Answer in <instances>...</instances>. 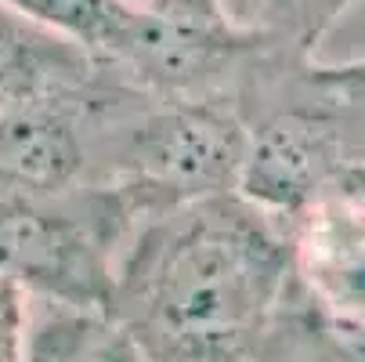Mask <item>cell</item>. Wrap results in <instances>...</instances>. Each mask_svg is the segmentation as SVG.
I'll use <instances>...</instances> for the list:
<instances>
[{
  "label": "cell",
  "instance_id": "obj_1",
  "mask_svg": "<svg viewBox=\"0 0 365 362\" xmlns=\"http://www.w3.org/2000/svg\"><path fill=\"white\" fill-rule=\"evenodd\" d=\"M275 250L239 218L199 221L155 276V319L163 333L195 351L228 344L246 330L275 286Z\"/></svg>",
  "mask_w": 365,
  "mask_h": 362
},
{
  "label": "cell",
  "instance_id": "obj_15",
  "mask_svg": "<svg viewBox=\"0 0 365 362\" xmlns=\"http://www.w3.org/2000/svg\"><path fill=\"white\" fill-rule=\"evenodd\" d=\"M19 358V330H0V362Z\"/></svg>",
  "mask_w": 365,
  "mask_h": 362
},
{
  "label": "cell",
  "instance_id": "obj_16",
  "mask_svg": "<svg viewBox=\"0 0 365 362\" xmlns=\"http://www.w3.org/2000/svg\"><path fill=\"white\" fill-rule=\"evenodd\" d=\"M315 4H322L326 11H336L340 4H347V0H315Z\"/></svg>",
  "mask_w": 365,
  "mask_h": 362
},
{
  "label": "cell",
  "instance_id": "obj_9",
  "mask_svg": "<svg viewBox=\"0 0 365 362\" xmlns=\"http://www.w3.org/2000/svg\"><path fill=\"white\" fill-rule=\"evenodd\" d=\"M300 4L315 8V0H217V11L228 26H268L282 22Z\"/></svg>",
  "mask_w": 365,
  "mask_h": 362
},
{
  "label": "cell",
  "instance_id": "obj_12",
  "mask_svg": "<svg viewBox=\"0 0 365 362\" xmlns=\"http://www.w3.org/2000/svg\"><path fill=\"white\" fill-rule=\"evenodd\" d=\"M134 11H178V15H202V19H221L217 0H116Z\"/></svg>",
  "mask_w": 365,
  "mask_h": 362
},
{
  "label": "cell",
  "instance_id": "obj_2",
  "mask_svg": "<svg viewBox=\"0 0 365 362\" xmlns=\"http://www.w3.org/2000/svg\"><path fill=\"white\" fill-rule=\"evenodd\" d=\"M0 268L11 279L58 290L66 297H98L101 268L83 232L69 221L33 214L26 206L0 211Z\"/></svg>",
  "mask_w": 365,
  "mask_h": 362
},
{
  "label": "cell",
  "instance_id": "obj_6",
  "mask_svg": "<svg viewBox=\"0 0 365 362\" xmlns=\"http://www.w3.org/2000/svg\"><path fill=\"white\" fill-rule=\"evenodd\" d=\"M307 268L336 308L365 312V214L326 211L307 243Z\"/></svg>",
  "mask_w": 365,
  "mask_h": 362
},
{
  "label": "cell",
  "instance_id": "obj_13",
  "mask_svg": "<svg viewBox=\"0 0 365 362\" xmlns=\"http://www.w3.org/2000/svg\"><path fill=\"white\" fill-rule=\"evenodd\" d=\"M19 326H22L19 290H15V279L0 268V330H19Z\"/></svg>",
  "mask_w": 365,
  "mask_h": 362
},
{
  "label": "cell",
  "instance_id": "obj_10",
  "mask_svg": "<svg viewBox=\"0 0 365 362\" xmlns=\"http://www.w3.org/2000/svg\"><path fill=\"white\" fill-rule=\"evenodd\" d=\"M326 333L340 362H365V312H347L344 308L340 316L329 319Z\"/></svg>",
  "mask_w": 365,
  "mask_h": 362
},
{
  "label": "cell",
  "instance_id": "obj_3",
  "mask_svg": "<svg viewBox=\"0 0 365 362\" xmlns=\"http://www.w3.org/2000/svg\"><path fill=\"white\" fill-rule=\"evenodd\" d=\"M246 145L239 127L228 116L210 109H185L152 127L148 164L178 181L210 185L228 174H239Z\"/></svg>",
  "mask_w": 365,
  "mask_h": 362
},
{
  "label": "cell",
  "instance_id": "obj_4",
  "mask_svg": "<svg viewBox=\"0 0 365 362\" xmlns=\"http://www.w3.org/2000/svg\"><path fill=\"white\" fill-rule=\"evenodd\" d=\"M239 185L250 199L293 211L319 185V149L293 124L264 127L239 164Z\"/></svg>",
  "mask_w": 365,
  "mask_h": 362
},
{
  "label": "cell",
  "instance_id": "obj_8",
  "mask_svg": "<svg viewBox=\"0 0 365 362\" xmlns=\"http://www.w3.org/2000/svg\"><path fill=\"white\" fill-rule=\"evenodd\" d=\"M0 4L91 47H109L123 15V4L116 0H0Z\"/></svg>",
  "mask_w": 365,
  "mask_h": 362
},
{
  "label": "cell",
  "instance_id": "obj_5",
  "mask_svg": "<svg viewBox=\"0 0 365 362\" xmlns=\"http://www.w3.org/2000/svg\"><path fill=\"white\" fill-rule=\"evenodd\" d=\"M76 167V141L62 120L47 113H15L0 124V171L8 178L51 188Z\"/></svg>",
  "mask_w": 365,
  "mask_h": 362
},
{
  "label": "cell",
  "instance_id": "obj_7",
  "mask_svg": "<svg viewBox=\"0 0 365 362\" xmlns=\"http://www.w3.org/2000/svg\"><path fill=\"white\" fill-rule=\"evenodd\" d=\"M26 362H138L134 344L91 316H66L33 333Z\"/></svg>",
  "mask_w": 365,
  "mask_h": 362
},
{
  "label": "cell",
  "instance_id": "obj_11",
  "mask_svg": "<svg viewBox=\"0 0 365 362\" xmlns=\"http://www.w3.org/2000/svg\"><path fill=\"white\" fill-rule=\"evenodd\" d=\"M29 59V44H26V29L19 22V15L11 8L0 4V80H8L11 73H19Z\"/></svg>",
  "mask_w": 365,
  "mask_h": 362
},
{
  "label": "cell",
  "instance_id": "obj_14",
  "mask_svg": "<svg viewBox=\"0 0 365 362\" xmlns=\"http://www.w3.org/2000/svg\"><path fill=\"white\" fill-rule=\"evenodd\" d=\"M340 192H344V199L354 206L358 214H365V171L361 167L340 171Z\"/></svg>",
  "mask_w": 365,
  "mask_h": 362
}]
</instances>
